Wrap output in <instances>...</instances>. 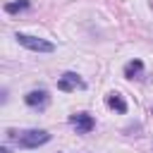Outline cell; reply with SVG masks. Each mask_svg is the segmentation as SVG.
I'll list each match as a JSON object with an SVG mask.
<instances>
[{
	"label": "cell",
	"instance_id": "6da1fadb",
	"mask_svg": "<svg viewBox=\"0 0 153 153\" xmlns=\"http://www.w3.org/2000/svg\"><path fill=\"white\" fill-rule=\"evenodd\" d=\"M7 139H12L19 148H38L50 141V134L45 129H24V131H7Z\"/></svg>",
	"mask_w": 153,
	"mask_h": 153
},
{
	"label": "cell",
	"instance_id": "7a4b0ae2",
	"mask_svg": "<svg viewBox=\"0 0 153 153\" xmlns=\"http://www.w3.org/2000/svg\"><path fill=\"white\" fill-rule=\"evenodd\" d=\"M14 38H17V43H19V45H24V48H29V50H36V53H53V50H55V45H53L50 41H45V38H38V36L17 33Z\"/></svg>",
	"mask_w": 153,
	"mask_h": 153
},
{
	"label": "cell",
	"instance_id": "3957f363",
	"mask_svg": "<svg viewBox=\"0 0 153 153\" xmlns=\"http://www.w3.org/2000/svg\"><path fill=\"white\" fill-rule=\"evenodd\" d=\"M69 124L76 129V134H88L93 127H96V120L88 115V112H74L69 117Z\"/></svg>",
	"mask_w": 153,
	"mask_h": 153
},
{
	"label": "cell",
	"instance_id": "277c9868",
	"mask_svg": "<svg viewBox=\"0 0 153 153\" xmlns=\"http://www.w3.org/2000/svg\"><path fill=\"white\" fill-rule=\"evenodd\" d=\"M57 88L65 91V93H69V91H74V88H86V81L79 79V74H74V72H65V74L57 79Z\"/></svg>",
	"mask_w": 153,
	"mask_h": 153
},
{
	"label": "cell",
	"instance_id": "5b68a950",
	"mask_svg": "<svg viewBox=\"0 0 153 153\" xmlns=\"http://www.w3.org/2000/svg\"><path fill=\"white\" fill-rule=\"evenodd\" d=\"M48 100H50V96H48V91H43V88L29 91V93L24 96V103H26L29 108H33V110H43V108L48 105Z\"/></svg>",
	"mask_w": 153,
	"mask_h": 153
},
{
	"label": "cell",
	"instance_id": "8992f818",
	"mask_svg": "<svg viewBox=\"0 0 153 153\" xmlns=\"http://www.w3.org/2000/svg\"><path fill=\"white\" fill-rule=\"evenodd\" d=\"M124 76L127 79H143V62L141 60H129L124 65Z\"/></svg>",
	"mask_w": 153,
	"mask_h": 153
},
{
	"label": "cell",
	"instance_id": "52a82bcc",
	"mask_svg": "<svg viewBox=\"0 0 153 153\" xmlns=\"http://www.w3.org/2000/svg\"><path fill=\"white\" fill-rule=\"evenodd\" d=\"M105 103H108V108H112V110H117V112H127V103H124V98L117 93V91H112V93H108L105 96Z\"/></svg>",
	"mask_w": 153,
	"mask_h": 153
},
{
	"label": "cell",
	"instance_id": "ba28073f",
	"mask_svg": "<svg viewBox=\"0 0 153 153\" xmlns=\"http://www.w3.org/2000/svg\"><path fill=\"white\" fill-rule=\"evenodd\" d=\"M29 0H17V2H7L5 5V12L7 14H17V12H22V10H29Z\"/></svg>",
	"mask_w": 153,
	"mask_h": 153
},
{
	"label": "cell",
	"instance_id": "9c48e42d",
	"mask_svg": "<svg viewBox=\"0 0 153 153\" xmlns=\"http://www.w3.org/2000/svg\"><path fill=\"white\" fill-rule=\"evenodd\" d=\"M0 153H10V148H5V146H2V148H0Z\"/></svg>",
	"mask_w": 153,
	"mask_h": 153
},
{
	"label": "cell",
	"instance_id": "30bf717a",
	"mask_svg": "<svg viewBox=\"0 0 153 153\" xmlns=\"http://www.w3.org/2000/svg\"><path fill=\"white\" fill-rule=\"evenodd\" d=\"M151 7H153V0H151Z\"/></svg>",
	"mask_w": 153,
	"mask_h": 153
}]
</instances>
